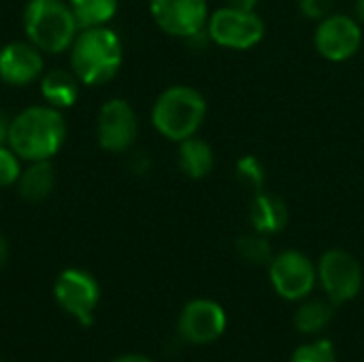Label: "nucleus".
I'll list each match as a JSON object with an SVG mask.
<instances>
[{
    "label": "nucleus",
    "mask_w": 364,
    "mask_h": 362,
    "mask_svg": "<svg viewBox=\"0 0 364 362\" xmlns=\"http://www.w3.org/2000/svg\"><path fill=\"white\" fill-rule=\"evenodd\" d=\"M177 145H179V149H177V164H179V169H181V173L186 177L198 181V179H205L213 171L215 154H213V147L205 139L194 134L190 139H183Z\"/></svg>",
    "instance_id": "obj_15"
},
{
    "label": "nucleus",
    "mask_w": 364,
    "mask_h": 362,
    "mask_svg": "<svg viewBox=\"0 0 364 362\" xmlns=\"http://www.w3.org/2000/svg\"><path fill=\"white\" fill-rule=\"evenodd\" d=\"M333 316H335V303H328L322 299L307 301L305 305L299 307V312L294 316V326L305 335L320 333L331 324Z\"/></svg>",
    "instance_id": "obj_19"
},
{
    "label": "nucleus",
    "mask_w": 364,
    "mask_h": 362,
    "mask_svg": "<svg viewBox=\"0 0 364 362\" xmlns=\"http://www.w3.org/2000/svg\"><path fill=\"white\" fill-rule=\"evenodd\" d=\"M207 117V100L192 85L166 87L151 107L154 128L168 141L181 143L198 134Z\"/></svg>",
    "instance_id": "obj_3"
},
{
    "label": "nucleus",
    "mask_w": 364,
    "mask_h": 362,
    "mask_svg": "<svg viewBox=\"0 0 364 362\" xmlns=\"http://www.w3.org/2000/svg\"><path fill=\"white\" fill-rule=\"evenodd\" d=\"M0 362H2V361H0Z\"/></svg>",
    "instance_id": "obj_30"
},
{
    "label": "nucleus",
    "mask_w": 364,
    "mask_h": 362,
    "mask_svg": "<svg viewBox=\"0 0 364 362\" xmlns=\"http://www.w3.org/2000/svg\"><path fill=\"white\" fill-rule=\"evenodd\" d=\"M139 134V117L132 105L124 98L107 100L96 119V139L105 151L122 154L134 145Z\"/></svg>",
    "instance_id": "obj_11"
},
{
    "label": "nucleus",
    "mask_w": 364,
    "mask_h": 362,
    "mask_svg": "<svg viewBox=\"0 0 364 362\" xmlns=\"http://www.w3.org/2000/svg\"><path fill=\"white\" fill-rule=\"evenodd\" d=\"M335 0H299V11L305 19L320 21L333 13Z\"/></svg>",
    "instance_id": "obj_24"
},
{
    "label": "nucleus",
    "mask_w": 364,
    "mask_h": 362,
    "mask_svg": "<svg viewBox=\"0 0 364 362\" xmlns=\"http://www.w3.org/2000/svg\"><path fill=\"white\" fill-rule=\"evenodd\" d=\"M237 177L260 192V188L264 186V166L256 156H243L237 162Z\"/></svg>",
    "instance_id": "obj_23"
},
{
    "label": "nucleus",
    "mask_w": 364,
    "mask_h": 362,
    "mask_svg": "<svg viewBox=\"0 0 364 362\" xmlns=\"http://www.w3.org/2000/svg\"><path fill=\"white\" fill-rule=\"evenodd\" d=\"M258 2H260V0H228V4H232V6H241V9H252V11H256Z\"/></svg>",
    "instance_id": "obj_26"
},
{
    "label": "nucleus",
    "mask_w": 364,
    "mask_h": 362,
    "mask_svg": "<svg viewBox=\"0 0 364 362\" xmlns=\"http://www.w3.org/2000/svg\"><path fill=\"white\" fill-rule=\"evenodd\" d=\"M17 188H19V194L30 203L45 201L55 188V173H53L51 162L49 160L30 162L19 175Z\"/></svg>",
    "instance_id": "obj_17"
},
{
    "label": "nucleus",
    "mask_w": 364,
    "mask_h": 362,
    "mask_svg": "<svg viewBox=\"0 0 364 362\" xmlns=\"http://www.w3.org/2000/svg\"><path fill=\"white\" fill-rule=\"evenodd\" d=\"M250 222H252L254 230L260 235L282 233L288 224V207H286L284 198L260 190L256 194V198L252 201Z\"/></svg>",
    "instance_id": "obj_14"
},
{
    "label": "nucleus",
    "mask_w": 364,
    "mask_h": 362,
    "mask_svg": "<svg viewBox=\"0 0 364 362\" xmlns=\"http://www.w3.org/2000/svg\"><path fill=\"white\" fill-rule=\"evenodd\" d=\"M205 32L218 47L232 49V51H247L254 49L258 43H262L267 26L256 11L226 4L209 15Z\"/></svg>",
    "instance_id": "obj_5"
},
{
    "label": "nucleus",
    "mask_w": 364,
    "mask_h": 362,
    "mask_svg": "<svg viewBox=\"0 0 364 362\" xmlns=\"http://www.w3.org/2000/svg\"><path fill=\"white\" fill-rule=\"evenodd\" d=\"M23 32L36 49L58 55L70 49L79 23L64 0H28L23 6Z\"/></svg>",
    "instance_id": "obj_4"
},
{
    "label": "nucleus",
    "mask_w": 364,
    "mask_h": 362,
    "mask_svg": "<svg viewBox=\"0 0 364 362\" xmlns=\"http://www.w3.org/2000/svg\"><path fill=\"white\" fill-rule=\"evenodd\" d=\"M269 277L282 299L301 301L311 294L318 280V269L303 252L286 250L269 262Z\"/></svg>",
    "instance_id": "obj_9"
},
{
    "label": "nucleus",
    "mask_w": 364,
    "mask_h": 362,
    "mask_svg": "<svg viewBox=\"0 0 364 362\" xmlns=\"http://www.w3.org/2000/svg\"><path fill=\"white\" fill-rule=\"evenodd\" d=\"M21 171V158L9 145H0V188L15 186Z\"/></svg>",
    "instance_id": "obj_22"
},
{
    "label": "nucleus",
    "mask_w": 364,
    "mask_h": 362,
    "mask_svg": "<svg viewBox=\"0 0 364 362\" xmlns=\"http://www.w3.org/2000/svg\"><path fill=\"white\" fill-rule=\"evenodd\" d=\"M66 141V122L51 105H32L11 117L6 145L26 162L51 160Z\"/></svg>",
    "instance_id": "obj_1"
},
{
    "label": "nucleus",
    "mask_w": 364,
    "mask_h": 362,
    "mask_svg": "<svg viewBox=\"0 0 364 362\" xmlns=\"http://www.w3.org/2000/svg\"><path fill=\"white\" fill-rule=\"evenodd\" d=\"M354 17L364 26V0H356V4H354Z\"/></svg>",
    "instance_id": "obj_29"
},
{
    "label": "nucleus",
    "mask_w": 364,
    "mask_h": 362,
    "mask_svg": "<svg viewBox=\"0 0 364 362\" xmlns=\"http://www.w3.org/2000/svg\"><path fill=\"white\" fill-rule=\"evenodd\" d=\"M124 45L115 30L109 26L83 28L70 45V70L81 85L109 83L122 68Z\"/></svg>",
    "instance_id": "obj_2"
},
{
    "label": "nucleus",
    "mask_w": 364,
    "mask_h": 362,
    "mask_svg": "<svg viewBox=\"0 0 364 362\" xmlns=\"http://www.w3.org/2000/svg\"><path fill=\"white\" fill-rule=\"evenodd\" d=\"M9 128H11V117H6V113L0 111V145H6Z\"/></svg>",
    "instance_id": "obj_25"
},
{
    "label": "nucleus",
    "mask_w": 364,
    "mask_h": 362,
    "mask_svg": "<svg viewBox=\"0 0 364 362\" xmlns=\"http://www.w3.org/2000/svg\"><path fill=\"white\" fill-rule=\"evenodd\" d=\"M53 294L58 305L70 314L79 324L90 326L100 301V288L96 280L81 269H66L58 275Z\"/></svg>",
    "instance_id": "obj_10"
},
{
    "label": "nucleus",
    "mask_w": 364,
    "mask_h": 362,
    "mask_svg": "<svg viewBox=\"0 0 364 362\" xmlns=\"http://www.w3.org/2000/svg\"><path fill=\"white\" fill-rule=\"evenodd\" d=\"M6 258H9V243H6V239L0 235V267L6 262Z\"/></svg>",
    "instance_id": "obj_27"
},
{
    "label": "nucleus",
    "mask_w": 364,
    "mask_h": 362,
    "mask_svg": "<svg viewBox=\"0 0 364 362\" xmlns=\"http://www.w3.org/2000/svg\"><path fill=\"white\" fill-rule=\"evenodd\" d=\"M226 331V314L222 305L209 299L190 301L179 316V335L188 344H211Z\"/></svg>",
    "instance_id": "obj_12"
},
{
    "label": "nucleus",
    "mask_w": 364,
    "mask_h": 362,
    "mask_svg": "<svg viewBox=\"0 0 364 362\" xmlns=\"http://www.w3.org/2000/svg\"><path fill=\"white\" fill-rule=\"evenodd\" d=\"M113 362H154L149 361L147 356H139V354H128V356H122V358H117V361Z\"/></svg>",
    "instance_id": "obj_28"
},
{
    "label": "nucleus",
    "mask_w": 364,
    "mask_h": 362,
    "mask_svg": "<svg viewBox=\"0 0 364 362\" xmlns=\"http://www.w3.org/2000/svg\"><path fill=\"white\" fill-rule=\"evenodd\" d=\"M79 87L81 81L75 77V73L64 70V68H53L43 73L41 77V94L47 105L55 109H68L77 102L79 98Z\"/></svg>",
    "instance_id": "obj_16"
},
{
    "label": "nucleus",
    "mask_w": 364,
    "mask_h": 362,
    "mask_svg": "<svg viewBox=\"0 0 364 362\" xmlns=\"http://www.w3.org/2000/svg\"><path fill=\"white\" fill-rule=\"evenodd\" d=\"M68 6L79 23V30H83L107 26L115 17L119 0H68Z\"/></svg>",
    "instance_id": "obj_18"
},
{
    "label": "nucleus",
    "mask_w": 364,
    "mask_h": 362,
    "mask_svg": "<svg viewBox=\"0 0 364 362\" xmlns=\"http://www.w3.org/2000/svg\"><path fill=\"white\" fill-rule=\"evenodd\" d=\"M292 362H335V346L328 339H320L294 350Z\"/></svg>",
    "instance_id": "obj_21"
},
{
    "label": "nucleus",
    "mask_w": 364,
    "mask_h": 362,
    "mask_svg": "<svg viewBox=\"0 0 364 362\" xmlns=\"http://www.w3.org/2000/svg\"><path fill=\"white\" fill-rule=\"evenodd\" d=\"M237 254L252 262V265H269L273 260V250L271 243L267 241V235H247L237 241Z\"/></svg>",
    "instance_id": "obj_20"
},
{
    "label": "nucleus",
    "mask_w": 364,
    "mask_h": 362,
    "mask_svg": "<svg viewBox=\"0 0 364 362\" xmlns=\"http://www.w3.org/2000/svg\"><path fill=\"white\" fill-rule=\"evenodd\" d=\"M149 13L156 26L168 36L194 38L207 30V0H149Z\"/></svg>",
    "instance_id": "obj_8"
},
{
    "label": "nucleus",
    "mask_w": 364,
    "mask_h": 362,
    "mask_svg": "<svg viewBox=\"0 0 364 362\" xmlns=\"http://www.w3.org/2000/svg\"><path fill=\"white\" fill-rule=\"evenodd\" d=\"M43 51L30 41H11L0 49V81L13 87L30 85L43 77Z\"/></svg>",
    "instance_id": "obj_13"
},
{
    "label": "nucleus",
    "mask_w": 364,
    "mask_h": 362,
    "mask_svg": "<svg viewBox=\"0 0 364 362\" xmlns=\"http://www.w3.org/2000/svg\"><path fill=\"white\" fill-rule=\"evenodd\" d=\"M316 51L333 62H348L363 47V23L346 13H331L318 21L314 34Z\"/></svg>",
    "instance_id": "obj_6"
},
{
    "label": "nucleus",
    "mask_w": 364,
    "mask_h": 362,
    "mask_svg": "<svg viewBox=\"0 0 364 362\" xmlns=\"http://www.w3.org/2000/svg\"><path fill=\"white\" fill-rule=\"evenodd\" d=\"M318 280L328 294L331 303L341 305L358 297L363 288V267L346 250H328L318 262Z\"/></svg>",
    "instance_id": "obj_7"
}]
</instances>
